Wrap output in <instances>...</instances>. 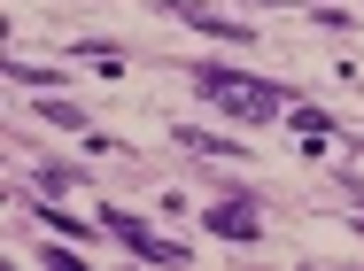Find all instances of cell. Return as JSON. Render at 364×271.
<instances>
[{
	"label": "cell",
	"mask_w": 364,
	"mask_h": 271,
	"mask_svg": "<svg viewBox=\"0 0 364 271\" xmlns=\"http://www.w3.org/2000/svg\"><path fill=\"white\" fill-rule=\"evenodd\" d=\"M194 85L218 101L225 117H240V124H272V117H287L279 85H264V78H240V70H225V63H202V70H194Z\"/></svg>",
	"instance_id": "1"
},
{
	"label": "cell",
	"mask_w": 364,
	"mask_h": 271,
	"mask_svg": "<svg viewBox=\"0 0 364 271\" xmlns=\"http://www.w3.org/2000/svg\"><path fill=\"white\" fill-rule=\"evenodd\" d=\"M101 225H109V233H117V240H124L140 264H186V248H178V240H155L132 209H101Z\"/></svg>",
	"instance_id": "2"
},
{
	"label": "cell",
	"mask_w": 364,
	"mask_h": 271,
	"mask_svg": "<svg viewBox=\"0 0 364 271\" xmlns=\"http://www.w3.org/2000/svg\"><path fill=\"white\" fill-rule=\"evenodd\" d=\"M163 8H171L178 23H194V31H210V39H232V47H248V39H256V31H248L240 16H225V8H202V0H163Z\"/></svg>",
	"instance_id": "3"
},
{
	"label": "cell",
	"mask_w": 364,
	"mask_h": 271,
	"mask_svg": "<svg viewBox=\"0 0 364 271\" xmlns=\"http://www.w3.org/2000/svg\"><path fill=\"white\" fill-rule=\"evenodd\" d=\"M202 225H210L218 240H256V209H248V202H218Z\"/></svg>",
	"instance_id": "4"
},
{
	"label": "cell",
	"mask_w": 364,
	"mask_h": 271,
	"mask_svg": "<svg viewBox=\"0 0 364 271\" xmlns=\"http://www.w3.org/2000/svg\"><path fill=\"white\" fill-rule=\"evenodd\" d=\"M178 139H186V147H202V155H225V163H232V139L202 132V124H178Z\"/></svg>",
	"instance_id": "5"
},
{
	"label": "cell",
	"mask_w": 364,
	"mask_h": 271,
	"mask_svg": "<svg viewBox=\"0 0 364 271\" xmlns=\"http://www.w3.org/2000/svg\"><path fill=\"white\" fill-rule=\"evenodd\" d=\"M70 186H77V171H63V163L39 171V202H55V194H70Z\"/></svg>",
	"instance_id": "6"
},
{
	"label": "cell",
	"mask_w": 364,
	"mask_h": 271,
	"mask_svg": "<svg viewBox=\"0 0 364 271\" xmlns=\"http://www.w3.org/2000/svg\"><path fill=\"white\" fill-rule=\"evenodd\" d=\"M39 117H47V124H63V132H85V117H77L70 101H39Z\"/></svg>",
	"instance_id": "7"
},
{
	"label": "cell",
	"mask_w": 364,
	"mask_h": 271,
	"mask_svg": "<svg viewBox=\"0 0 364 271\" xmlns=\"http://www.w3.org/2000/svg\"><path fill=\"white\" fill-rule=\"evenodd\" d=\"M294 124H302L310 139H326V132H333V117H326V109H294Z\"/></svg>",
	"instance_id": "8"
},
{
	"label": "cell",
	"mask_w": 364,
	"mask_h": 271,
	"mask_svg": "<svg viewBox=\"0 0 364 271\" xmlns=\"http://www.w3.org/2000/svg\"><path fill=\"white\" fill-rule=\"evenodd\" d=\"M256 8H294V0H256Z\"/></svg>",
	"instance_id": "9"
}]
</instances>
